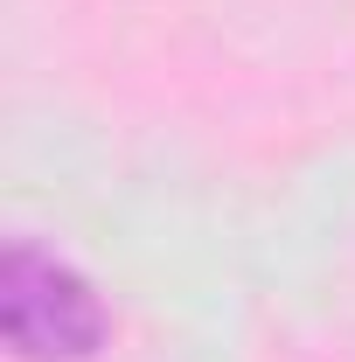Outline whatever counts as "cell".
<instances>
[{
  "label": "cell",
  "instance_id": "cell-1",
  "mask_svg": "<svg viewBox=\"0 0 355 362\" xmlns=\"http://www.w3.org/2000/svg\"><path fill=\"white\" fill-rule=\"evenodd\" d=\"M0 334L14 362H91L112 341V307L63 251L14 237L0 258Z\"/></svg>",
  "mask_w": 355,
  "mask_h": 362
}]
</instances>
